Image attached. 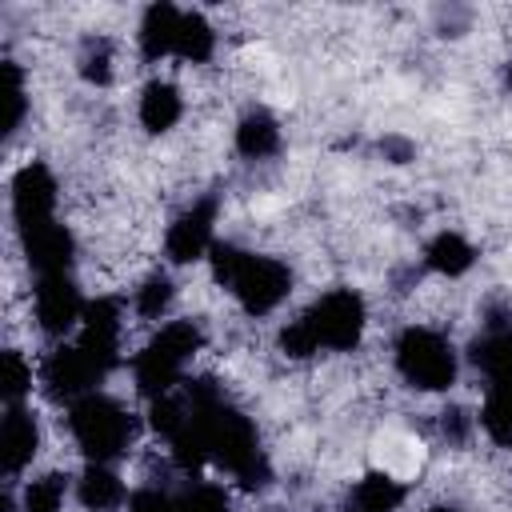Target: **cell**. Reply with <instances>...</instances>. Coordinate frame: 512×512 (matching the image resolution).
<instances>
[{
    "instance_id": "obj_1",
    "label": "cell",
    "mask_w": 512,
    "mask_h": 512,
    "mask_svg": "<svg viewBox=\"0 0 512 512\" xmlns=\"http://www.w3.org/2000/svg\"><path fill=\"white\" fill-rule=\"evenodd\" d=\"M364 332V300L348 288L340 292H328L320 296L300 320H292L284 332H280V348L288 356H312L320 348H356Z\"/></svg>"
},
{
    "instance_id": "obj_2",
    "label": "cell",
    "mask_w": 512,
    "mask_h": 512,
    "mask_svg": "<svg viewBox=\"0 0 512 512\" xmlns=\"http://www.w3.org/2000/svg\"><path fill=\"white\" fill-rule=\"evenodd\" d=\"M472 364L488 376L480 424L496 444H512V320H488L484 336L472 340Z\"/></svg>"
},
{
    "instance_id": "obj_3",
    "label": "cell",
    "mask_w": 512,
    "mask_h": 512,
    "mask_svg": "<svg viewBox=\"0 0 512 512\" xmlns=\"http://www.w3.org/2000/svg\"><path fill=\"white\" fill-rule=\"evenodd\" d=\"M212 272H216L220 284H228L236 292V300L252 316L272 312L288 296V288H292L288 264H280L272 256L240 252L236 244H212Z\"/></svg>"
},
{
    "instance_id": "obj_4",
    "label": "cell",
    "mask_w": 512,
    "mask_h": 512,
    "mask_svg": "<svg viewBox=\"0 0 512 512\" xmlns=\"http://www.w3.org/2000/svg\"><path fill=\"white\" fill-rule=\"evenodd\" d=\"M68 424L92 464H108V460L124 456L132 444V416L100 392H88L76 404H68Z\"/></svg>"
},
{
    "instance_id": "obj_5",
    "label": "cell",
    "mask_w": 512,
    "mask_h": 512,
    "mask_svg": "<svg viewBox=\"0 0 512 512\" xmlns=\"http://www.w3.org/2000/svg\"><path fill=\"white\" fill-rule=\"evenodd\" d=\"M204 344V332L192 320H172L168 328H160V336H152V344L136 356L132 372H136V388L152 400L168 396L184 372V364L192 360V352Z\"/></svg>"
},
{
    "instance_id": "obj_6",
    "label": "cell",
    "mask_w": 512,
    "mask_h": 512,
    "mask_svg": "<svg viewBox=\"0 0 512 512\" xmlns=\"http://www.w3.org/2000/svg\"><path fill=\"white\" fill-rule=\"evenodd\" d=\"M396 368L412 388L440 392L456 380V352L432 328H404L396 340Z\"/></svg>"
},
{
    "instance_id": "obj_7",
    "label": "cell",
    "mask_w": 512,
    "mask_h": 512,
    "mask_svg": "<svg viewBox=\"0 0 512 512\" xmlns=\"http://www.w3.org/2000/svg\"><path fill=\"white\" fill-rule=\"evenodd\" d=\"M104 376H108L104 364H100L88 348H80V344L56 348V352L44 360V368H40L44 392H48L52 400H68V404H76L80 396H88Z\"/></svg>"
},
{
    "instance_id": "obj_8",
    "label": "cell",
    "mask_w": 512,
    "mask_h": 512,
    "mask_svg": "<svg viewBox=\"0 0 512 512\" xmlns=\"http://www.w3.org/2000/svg\"><path fill=\"white\" fill-rule=\"evenodd\" d=\"M52 208H56V180L44 164H24L12 180V216L20 224V232L44 228L52 224Z\"/></svg>"
},
{
    "instance_id": "obj_9",
    "label": "cell",
    "mask_w": 512,
    "mask_h": 512,
    "mask_svg": "<svg viewBox=\"0 0 512 512\" xmlns=\"http://www.w3.org/2000/svg\"><path fill=\"white\" fill-rule=\"evenodd\" d=\"M80 312H84V304H80V292H76L68 272L40 276V284H36V320H40L44 332H52V336L68 332L80 320Z\"/></svg>"
},
{
    "instance_id": "obj_10",
    "label": "cell",
    "mask_w": 512,
    "mask_h": 512,
    "mask_svg": "<svg viewBox=\"0 0 512 512\" xmlns=\"http://www.w3.org/2000/svg\"><path fill=\"white\" fill-rule=\"evenodd\" d=\"M212 220H216V200H200L192 204L172 228H168V256L176 264L200 260L204 252H212Z\"/></svg>"
},
{
    "instance_id": "obj_11",
    "label": "cell",
    "mask_w": 512,
    "mask_h": 512,
    "mask_svg": "<svg viewBox=\"0 0 512 512\" xmlns=\"http://www.w3.org/2000/svg\"><path fill=\"white\" fill-rule=\"evenodd\" d=\"M80 348H88L108 372L116 368V352H120V304L116 300H92L84 308V332H80Z\"/></svg>"
},
{
    "instance_id": "obj_12",
    "label": "cell",
    "mask_w": 512,
    "mask_h": 512,
    "mask_svg": "<svg viewBox=\"0 0 512 512\" xmlns=\"http://www.w3.org/2000/svg\"><path fill=\"white\" fill-rule=\"evenodd\" d=\"M24 252H28V264H32L40 276H60V272H68L76 244H72L68 228L52 220V224H44V228L24 232Z\"/></svg>"
},
{
    "instance_id": "obj_13",
    "label": "cell",
    "mask_w": 512,
    "mask_h": 512,
    "mask_svg": "<svg viewBox=\"0 0 512 512\" xmlns=\"http://www.w3.org/2000/svg\"><path fill=\"white\" fill-rule=\"evenodd\" d=\"M36 444H40V428H36L32 412H24L20 404H8L4 424H0V460H4V472L16 476L36 456Z\"/></svg>"
},
{
    "instance_id": "obj_14",
    "label": "cell",
    "mask_w": 512,
    "mask_h": 512,
    "mask_svg": "<svg viewBox=\"0 0 512 512\" xmlns=\"http://www.w3.org/2000/svg\"><path fill=\"white\" fill-rule=\"evenodd\" d=\"M180 20L184 12L172 4H152L140 20V52L144 60H160V56H176V36H180Z\"/></svg>"
},
{
    "instance_id": "obj_15",
    "label": "cell",
    "mask_w": 512,
    "mask_h": 512,
    "mask_svg": "<svg viewBox=\"0 0 512 512\" xmlns=\"http://www.w3.org/2000/svg\"><path fill=\"white\" fill-rule=\"evenodd\" d=\"M180 108H184L180 92L168 80H152L144 88V96H140V124L148 132H164V128H172L180 120Z\"/></svg>"
},
{
    "instance_id": "obj_16",
    "label": "cell",
    "mask_w": 512,
    "mask_h": 512,
    "mask_svg": "<svg viewBox=\"0 0 512 512\" xmlns=\"http://www.w3.org/2000/svg\"><path fill=\"white\" fill-rule=\"evenodd\" d=\"M124 500V484L108 464H88L80 476V504L92 512H112Z\"/></svg>"
},
{
    "instance_id": "obj_17",
    "label": "cell",
    "mask_w": 512,
    "mask_h": 512,
    "mask_svg": "<svg viewBox=\"0 0 512 512\" xmlns=\"http://www.w3.org/2000/svg\"><path fill=\"white\" fill-rule=\"evenodd\" d=\"M400 500H404V488H400L392 476L372 472V476H364V480L352 488L348 508H352V512H396Z\"/></svg>"
},
{
    "instance_id": "obj_18",
    "label": "cell",
    "mask_w": 512,
    "mask_h": 512,
    "mask_svg": "<svg viewBox=\"0 0 512 512\" xmlns=\"http://www.w3.org/2000/svg\"><path fill=\"white\" fill-rule=\"evenodd\" d=\"M236 148L248 156V160H264L280 148V128L268 112H248L236 128Z\"/></svg>"
},
{
    "instance_id": "obj_19",
    "label": "cell",
    "mask_w": 512,
    "mask_h": 512,
    "mask_svg": "<svg viewBox=\"0 0 512 512\" xmlns=\"http://www.w3.org/2000/svg\"><path fill=\"white\" fill-rule=\"evenodd\" d=\"M424 260H428V268H432V272L460 276V272H468V268H472L476 252H472V244H468L464 236H456V232H440V236L424 248Z\"/></svg>"
},
{
    "instance_id": "obj_20",
    "label": "cell",
    "mask_w": 512,
    "mask_h": 512,
    "mask_svg": "<svg viewBox=\"0 0 512 512\" xmlns=\"http://www.w3.org/2000/svg\"><path fill=\"white\" fill-rule=\"evenodd\" d=\"M212 48H216V36H212L208 20L196 16V12H184V20H180V36H176V56L200 64V60L212 56Z\"/></svg>"
},
{
    "instance_id": "obj_21",
    "label": "cell",
    "mask_w": 512,
    "mask_h": 512,
    "mask_svg": "<svg viewBox=\"0 0 512 512\" xmlns=\"http://www.w3.org/2000/svg\"><path fill=\"white\" fill-rule=\"evenodd\" d=\"M64 488H68V480H64L60 472L36 476V480L24 488L20 512H60V504H64Z\"/></svg>"
},
{
    "instance_id": "obj_22",
    "label": "cell",
    "mask_w": 512,
    "mask_h": 512,
    "mask_svg": "<svg viewBox=\"0 0 512 512\" xmlns=\"http://www.w3.org/2000/svg\"><path fill=\"white\" fill-rule=\"evenodd\" d=\"M28 388H32V368L24 364L20 352H4V360H0V392H4V400L20 404V396Z\"/></svg>"
},
{
    "instance_id": "obj_23",
    "label": "cell",
    "mask_w": 512,
    "mask_h": 512,
    "mask_svg": "<svg viewBox=\"0 0 512 512\" xmlns=\"http://www.w3.org/2000/svg\"><path fill=\"white\" fill-rule=\"evenodd\" d=\"M80 76L92 84H108L112 76V44L108 40H88L80 52Z\"/></svg>"
},
{
    "instance_id": "obj_24",
    "label": "cell",
    "mask_w": 512,
    "mask_h": 512,
    "mask_svg": "<svg viewBox=\"0 0 512 512\" xmlns=\"http://www.w3.org/2000/svg\"><path fill=\"white\" fill-rule=\"evenodd\" d=\"M176 512H228V496L216 484H192L176 500Z\"/></svg>"
},
{
    "instance_id": "obj_25",
    "label": "cell",
    "mask_w": 512,
    "mask_h": 512,
    "mask_svg": "<svg viewBox=\"0 0 512 512\" xmlns=\"http://www.w3.org/2000/svg\"><path fill=\"white\" fill-rule=\"evenodd\" d=\"M4 100H8V120H4V132L12 136L24 120V80H20V68L12 60H4Z\"/></svg>"
},
{
    "instance_id": "obj_26",
    "label": "cell",
    "mask_w": 512,
    "mask_h": 512,
    "mask_svg": "<svg viewBox=\"0 0 512 512\" xmlns=\"http://www.w3.org/2000/svg\"><path fill=\"white\" fill-rule=\"evenodd\" d=\"M168 300H172V284H168V276H148V280L140 284V292H136V308H140V316H160V312L168 308Z\"/></svg>"
},
{
    "instance_id": "obj_27",
    "label": "cell",
    "mask_w": 512,
    "mask_h": 512,
    "mask_svg": "<svg viewBox=\"0 0 512 512\" xmlns=\"http://www.w3.org/2000/svg\"><path fill=\"white\" fill-rule=\"evenodd\" d=\"M128 512H176V500L160 488H140L128 496Z\"/></svg>"
},
{
    "instance_id": "obj_28",
    "label": "cell",
    "mask_w": 512,
    "mask_h": 512,
    "mask_svg": "<svg viewBox=\"0 0 512 512\" xmlns=\"http://www.w3.org/2000/svg\"><path fill=\"white\" fill-rule=\"evenodd\" d=\"M444 436L456 440V444L468 436V416H464L460 408H448V412H444Z\"/></svg>"
},
{
    "instance_id": "obj_29",
    "label": "cell",
    "mask_w": 512,
    "mask_h": 512,
    "mask_svg": "<svg viewBox=\"0 0 512 512\" xmlns=\"http://www.w3.org/2000/svg\"><path fill=\"white\" fill-rule=\"evenodd\" d=\"M384 152H392L396 160H408V152H412V148H408L404 140H388V144H384Z\"/></svg>"
},
{
    "instance_id": "obj_30",
    "label": "cell",
    "mask_w": 512,
    "mask_h": 512,
    "mask_svg": "<svg viewBox=\"0 0 512 512\" xmlns=\"http://www.w3.org/2000/svg\"><path fill=\"white\" fill-rule=\"evenodd\" d=\"M432 512H452V508H432Z\"/></svg>"
},
{
    "instance_id": "obj_31",
    "label": "cell",
    "mask_w": 512,
    "mask_h": 512,
    "mask_svg": "<svg viewBox=\"0 0 512 512\" xmlns=\"http://www.w3.org/2000/svg\"><path fill=\"white\" fill-rule=\"evenodd\" d=\"M508 88H512V68H508Z\"/></svg>"
}]
</instances>
